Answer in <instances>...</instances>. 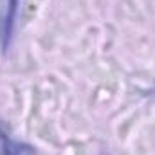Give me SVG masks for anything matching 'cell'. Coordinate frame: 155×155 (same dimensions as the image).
Here are the masks:
<instances>
[{
    "instance_id": "obj_1",
    "label": "cell",
    "mask_w": 155,
    "mask_h": 155,
    "mask_svg": "<svg viewBox=\"0 0 155 155\" xmlns=\"http://www.w3.org/2000/svg\"><path fill=\"white\" fill-rule=\"evenodd\" d=\"M18 5H20V0H4V15H2V25H0V38H2L4 51L9 47L13 33H15Z\"/></svg>"
},
{
    "instance_id": "obj_2",
    "label": "cell",
    "mask_w": 155,
    "mask_h": 155,
    "mask_svg": "<svg viewBox=\"0 0 155 155\" xmlns=\"http://www.w3.org/2000/svg\"><path fill=\"white\" fill-rule=\"evenodd\" d=\"M35 150L29 144L11 139L4 130H0V155H33Z\"/></svg>"
}]
</instances>
